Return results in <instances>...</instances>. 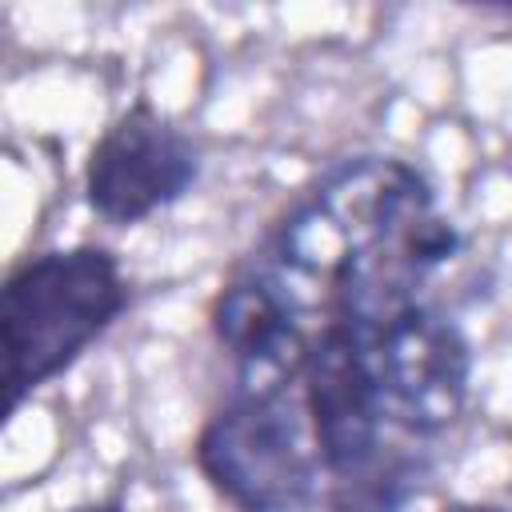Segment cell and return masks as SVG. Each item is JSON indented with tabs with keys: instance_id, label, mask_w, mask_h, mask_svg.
I'll return each mask as SVG.
<instances>
[{
	"instance_id": "7",
	"label": "cell",
	"mask_w": 512,
	"mask_h": 512,
	"mask_svg": "<svg viewBox=\"0 0 512 512\" xmlns=\"http://www.w3.org/2000/svg\"><path fill=\"white\" fill-rule=\"evenodd\" d=\"M448 512H504V508H492V504H456Z\"/></svg>"
},
{
	"instance_id": "6",
	"label": "cell",
	"mask_w": 512,
	"mask_h": 512,
	"mask_svg": "<svg viewBox=\"0 0 512 512\" xmlns=\"http://www.w3.org/2000/svg\"><path fill=\"white\" fill-rule=\"evenodd\" d=\"M212 332L236 368V392L280 396L300 384L320 328L300 312L288 288L256 264L232 276L212 300Z\"/></svg>"
},
{
	"instance_id": "5",
	"label": "cell",
	"mask_w": 512,
	"mask_h": 512,
	"mask_svg": "<svg viewBox=\"0 0 512 512\" xmlns=\"http://www.w3.org/2000/svg\"><path fill=\"white\" fill-rule=\"evenodd\" d=\"M196 172L192 140L156 108L132 104L96 140L84 168V200L108 224H140L180 200Z\"/></svg>"
},
{
	"instance_id": "1",
	"label": "cell",
	"mask_w": 512,
	"mask_h": 512,
	"mask_svg": "<svg viewBox=\"0 0 512 512\" xmlns=\"http://www.w3.org/2000/svg\"><path fill=\"white\" fill-rule=\"evenodd\" d=\"M460 248L428 180L392 156L348 160L328 172L276 228L264 268L300 312L332 320H384L416 304L420 284Z\"/></svg>"
},
{
	"instance_id": "2",
	"label": "cell",
	"mask_w": 512,
	"mask_h": 512,
	"mask_svg": "<svg viewBox=\"0 0 512 512\" xmlns=\"http://www.w3.org/2000/svg\"><path fill=\"white\" fill-rule=\"evenodd\" d=\"M128 304V280L96 244L52 248L16 264L4 280V384L8 412L60 376Z\"/></svg>"
},
{
	"instance_id": "4",
	"label": "cell",
	"mask_w": 512,
	"mask_h": 512,
	"mask_svg": "<svg viewBox=\"0 0 512 512\" xmlns=\"http://www.w3.org/2000/svg\"><path fill=\"white\" fill-rule=\"evenodd\" d=\"M356 328L384 420L404 440H432L468 400L472 352L464 332L428 304H408L384 320H344Z\"/></svg>"
},
{
	"instance_id": "3",
	"label": "cell",
	"mask_w": 512,
	"mask_h": 512,
	"mask_svg": "<svg viewBox=\"0 0 512 512\" xmlns=\"http://www.w3.org/2000/svg\"><path fill=\"white\" fill-rule=\"evenodd\" d=\"M192 456L200 476L236 512H300L324 480L304 408L292 392H232L200 428Z\"/></svg>"
},
{
	"instance_id": "8",
	"label": "cell",
	"mask_w": 512,
	"mask_h": 512,
	"mask_svg": "<svg viewBox=\"0 0 512 512\" xmlns=\"http://www.w3.org/2000/svg\"><path fill=\"white\" fill-rule=\"evenodd\" d=\"M76 512H124V508L112 500V504H88V508H76Z\"/></svg>"
}]
</instances>
